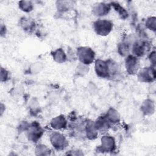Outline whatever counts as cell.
<instances>
[{
  "label": "cell",
  "instance_id": "6da1fadb",
  "mask_svg": "<svg viewBox=\"0 0 156 156\" xmlns=\"http://www.w3.org/2000/svg\"><path fill=\"white\" fill-rule=\"evenodd\" d=\"M77 58L80 63L89 65L95 61V52L88 46H79L76 49Z\"/></svg>",
  "mask_w": 156,
  "mask_h": 156
},
{
  "label": "cell",
  "instance_id": "83f0119b",
  "mask_svg": "<svg viewBox=\"0 0 156 156\" xmlns=\"http://www.w3.org/2000/svg\"><path fill=\"white\" fill-rule=\"evenodd\" d=\"M6 32H7L6 26H5V24L1 23V29H0L1 36L2 37L3 36H5V35L6 34Z\"/></svg>",
  "mask_w": 156,
  "mask_h": 156
},
{
  "label": "cell",
  "instance_id": "f1b7e54d",
  "mask_svg": "<svg viewBox=\"0 0 156 156\" xmlns=\"http://www.w3.org/2000/svg\"><path fill=\"white\" fill-rule=\"evenodd\" d=\"M4 105L1 103V116L2 115V113H4V110H2V108L4 107Z\"/></svg>",
  "mask_w": 156,
  "mask_h": 156
},
{
  "label": "cell",
  "instance_id": "2e32d148",
  "mask_svg": "<svg viewBox=\"0 0 156 156\" xmlns=\"http://www.w3.org/2000/svg\"><path fill=\"white\" fill-rule=\"evenodd\" d=\"M51 55L53 60L58 63H63L68 60L66 54L62 48H58L54 51L51 53Z\"/></svg>",
  "mask_w": 156,
  "mask_h": 156
},
{
  "label": "cell",
  "instance_id": "5b68a950",
  "mask_svg": "<svg viewBox=\"0 0 156 156\" xmlns=\"http://www.w3.org/2000/svg\"><path fill=\"white\" fill-rule=\"evenodd\" d=\"M49 140L53 147L57 151H63L68 146L66 136L58 132H54L49 136Z\"/></svg>",
  "mask_w": 156,
  "mask_h": 156
},
{
  "label": "cell",
  "instance_id": "52a82bcc",
  "mask_svg": "<svg viewBox=\"0 0 156 156\" xmlns=\"http://www.w3.org/2000/svg\"><path fill=\"white\" fill-rule=\"evenodd\" d=\"M136 74L139 81L144 83L152 82L155 80V66L151 65L140 69Z\"/></svg>",
  "mask_w": 156,
  "mask_h": 156
},
{
  "label": "cell",
  "instance_id": "277c9868",
  "mask_svg": "<svg viewBox=\"0 0 156 156\" xmlns=\"http://www.w3.org/2000/svg\"><path fill=\"white\" fill-rule=\"evenodd\" d=\"M26 132L28 140L33 143H37L44 133L43 129L37 121L29 123L28 129Z\"/></svg>",
  "mask_w": 156,
  "mask_h": 156
},
{
  "label": "cell",
  "instance_id": "8992f818",
  "mask_svg": "<svg viewBox=\"0 0 156 156\" xmlns=\"http://www.w3.org/2000/svg\"><path fill=\"white\" fill-rule=\"evenodd\" d=\"M125 68L129 75H135L140 69V60L136 56L129 54L125 58Z\"/></svg>",
  "mask_w": 156,
  "mask_h": 156
},
{
  "label": "cell",
  "instance_id": "4316f807",
  "mask_svg": "<svg viewBox=\"0 0 156 156\" xmlns=\"http://www.w3.org/2000/svg\"><path fill=\"white\" fill-rule=\"evenodd\" d=\"M149 59L150 60V62L151 63V66H155V50L151 52V53L149 55Z\"/></svg>",
  "mask_w": 156,
  "mask_h": 156
},
{
  "label": "cell",
  "instance_id": "30bf717a",
  "mask_svg": "<svg viewBox=\"0 0 156 156\" xmlns=\"http://www.w3.org/2000/svg\"><path fill=\"white\" fill-rule=\"evenodd\" d=\"M112 9L110 3L101 2L94 4L92 7L93 14L97 17H103L107 15Z\"/></svg>",
  "mask_w": 156,
  "mask_h": 156
},
{
  "label": "cell",
  "instance_id": "7c38bea8",
  "mask_svg": "<svg viewBox=\"0 0 156 156\" xmlns=\"http://www.w3.org/2000/svg\"><path fill=\"white\" fill-rule=\"evenodd\" d=\"M94 122L98 131L101 133L106 132L112 127V124L108 121L105 115L99 116Z\"/></svg>",
  "mask_w": 156,
  "mask_h": 156
},
{
  "label": "cell",
  "instance_id": "4fadbf2b",
  "mask_svg": "<svg viewBox=\"0 0 156 156\" xmlns=\"http://www.w3.org/2000/svg\"><path fill=\"white\" fill-rule=\"evenodd\" d=\"M19 24L22 29L29 34L33 32L36 29V23L35 21L28 17L23 16L20 18Z\"/></svg>",
  "mask_w": 156,
  "mask_h": 156
},
{
  "label": "cell",
  "instance_id": "5bb4252c",
  "mask_svg": "<svg viewBox=\"0 0 156 156\" xmlns=\"http://www.w3.org/2000/svg\"><path fill=\"white\" fill-rule=\"evenodd\" d=\"M98 133L99 132L94 126V121L87 120L85 128V135L86 138L90 140H94L98 137Z\"/></svg>",
  "mask_w": 156,
  "mask_h": 156
},
{
  "label": "cell",
  "instance_id": "ac0fdd59",
  "mask_svg": "<svg viewBox=\"0 0 156 156\" xmlns=\"http://www.w3.org/2000/svg\"><path fill=\"white\" fill-rule=\"evenodd\" d=\"M105 115L107 119L108 120V121L112 124V126L113 124H115L121 121L119 113L116 109L113 108H110Z\"/></svg>",
  "mask_w": 156,
  "mask_h": 156
},
{
  "label": "cell",
  "instance_id": "3957f363",
  "mask_svg": "<svg viewBox=\"0 0 156 156\" xmlns=\"http://www.w3.org/2000/svg\"><path fill=\"white\" fill-rule=\"evenodd\" d=\"M151 46L148 41L144 39L135 40L132 44L131 52L132 54L139 58L143 57L149 52Z\"/></svg>",
  "mask_w": 156,
  "mask_h": 156
},
{
  "label": "cell",
  "instance_id": "cb8c5ba5",
  "mask_svg": "<svg viewBox=\"0 0 156 156\" xmlns=\"http://www.w3.org/2000/svg\"><path fill=\"white\" fill-rule=\"evenodd\" d=\"M145 26L149 30L153 32L156 30V18L155 16H151L147 18L145 23Z\"/></svg>",
  "mask_w": 156,
  "mask_h": 156
},
{
  "label": "cell",
  "instance_id": "484cf974",
  "mask_svg": "<svg viewBox=\"0 0 156 156\" xmlns=\"http://www.w3.org/2000/svg\"><path fill=\"white\" fill-rule=\"evenodd\" d=\"M88 65H84L83 69H82V63H80L79 65H77L76 68V73L80 75H84L86 74L88 72Z\"/></svg>",
  "mask_w": 156,
  "mask_h": 156
},
{
  "label": "cell",
  "instance_id": "e0dca14e",
  "mask_svg": "<svg viewBox=\"0 0 156 156\" xmlns=\"http://www.w3.org/2000/svg\"><path fill=\"white\" fill-rule=\"evenodd\" d=\"M140 110L145 115H151L154 113L155 105L154 102L151 99H146L142 103Z\"/></svg>",
  "mask_w": 156,
  "mask_h": 156
},
{
  "label": "cell",
  "instance_id": "d4e9b609",
  "mask_svg": "<svg viewBox=\"0 0 156 156\" xmlns=\"http://www.w3.org/2000/svg\"><path fill=\"white\" fill-rule=\"evenodd\" d=\"M10 79V72L3 68L2 66H1V82H6L9 80Z\"/></svg>",
  "mask_w": 156,
  "mask_h": 156
},
{
  "label": "cell",
  "instance_id": "7a4b0ae2",
  "mask_svg": "<svg viewBox=\"0 0 156 156\" xmlns=\"http://www.w3.org/2000/svg\"><path fill=\"white\" fill-rule=\"evenodd\" d=\"M113 23L107 19H98L93 22V29L94 32L100 36H107L113 30Z\"/></svg>",
  "mask_w": 156,
  "mask_h": 156
},
{
  "label": "cell",
  "instance_id": "9c48e42d",
  "mask_svg": "<svg viewBox=\"0 0 156 156\" xmlns=\"http://www.w3.org/2000/svg\"><path fill=\"white\" fill-rule=\"evenodd\" d=\"M101 144L98 148V151L103 152H113L116 148V142L115 138L110 135H105L101 138Z\"/></svg>",
  "mask_w": 156,
  "mask_h": 156
},
{
  "label": "cell",
  "instance_id": "44dd1931",
  "mask_svg": "<svg viewBox=\"0 0 156 156\" xmlns=\"http://www.w3.org/2000/svg\"><path fill=\"white\" fill-rule=\"evenodd\" d=\"M111 7L115 9L116 13H118L119 16L122 20H125L128 18L129 14L126 9H124L119 2L116 1H113L110 2Z\"/></svg>",
  "mask_w": 156,
  "mask_h": 156
},
{
  "label": "cell",
  "instance_id": "603a6c76",
  "mask_svg": "<svg viewBox=\"0 0 156 156\" xmlns=\"http://www.w3.org/2000/svg\"><path fill=\"white\" fill-rule=\"evenodd\" d=\"M35 154L36 155H49L51 153V150L49 147L44 144H39L35 147Z\"/></svg>",
  "mask_w": 156,
  "mask_h": 156
},
{
  "label": "cell",
  "instance_id": "7402d4cb",
  "mask_svg": "<svg viewBox=\"0 0 156 156\" xmlns=\"http://www.w3.org/2000/svg\"><path fill=\"white\" fill-rule=\"evenodd\" d=\"M18 5L19 9L26 13L30 12L34 8V4L30 1H20L18 2Z\"/></svg>",
  "mask_w": 156,
  "mask_h": 156
},
{
  "label": "cell",
  "instance_id": "d6986e66",
  "mask_svg": "<svg viewBox=\"0 0 156 156\" xmlns=\"http://www.w3.org/2000/svg\"><path fill=\"white\" fill-rule=\"evenodd\" d=\"M74 2L71 1H58L56 2L57 11L60 13L66 12L73 8Z\"/></svg>",
  "mask_w": 156,
  "mask_h": 156
},
{
  "label": "cell",
  "instance_id": "8fae6325",
  "mask_svg": "<svg viewBox=\"0 0 156 156\" xmlns=\"http://www.w3.org/2000/svg\"><path fill=\"white\" fill-rule=\"evenodd\" d=\"M50 126L55 130H64L68 126V121L64 115H60L51 119Z\"/></svg>",
  "mask_w": 156,
  "mask_h": 156
},
{
  "label": "cell",
  "instance_id": "ffe728a7",
  "mask_svg": "<svg viewBox=\"0 0 156 156\" xmlns=\"http://www.w3.org/2000/svg\"><path fill=\"white\" fill-rule=\"evenodd\" d=\"M132 44L128 41H122L118 45V52L122 57H126L130 54Z\"/></svg>",
  "mask_w": 156,
  "mask_h": 156
},
{
  "label": "cell",
  "instance_id": "ba28073f",
  "mask_svg": "<svg viewBox=\"0 0 156 156\" xmlns=\"http://www.w3.org/2000/svg\"><path fill=\"white\" fill-rule=\"evenodd\" d=\"M94 71L97 76L100 78L110 79L108 60L102 59L95 60Z\"/></svg>",
  "mask_w": 156,
  "mask_h": 156
},
{
  "label": "cell",
  "instance_id": "9a60e30c",
  "mask_svg": "<svg viewBox=\"0 0 156 156\" xmlns=\"http://www.w3.org/2000/svg\"><path fill=\"white\" fill-rule=\"evenodd\" d=\"M108 67H109V73H110V79H115L118 78L121 73V69L120 65L116 61L108 59Z\"/></svg>",
  "mask_w": 156,
  "mask_h": 156
}]
</instances>
